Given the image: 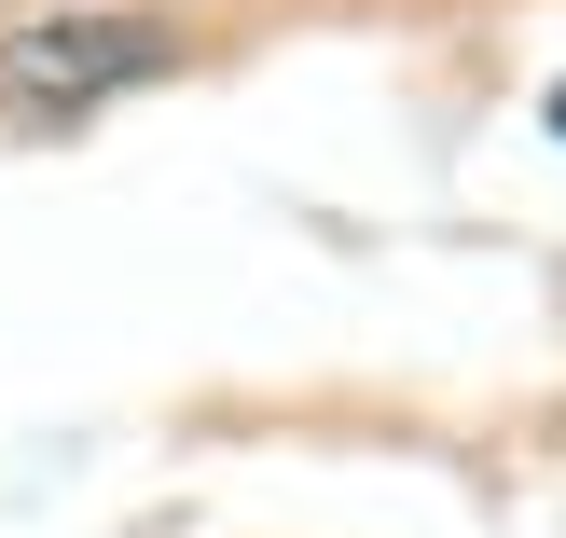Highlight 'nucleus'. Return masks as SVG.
Masks as SVG:
<instances>
[{
	"mask_svg": "<svg viewBox=\"0 0 566 538\" xmlns=\"http://www.w3.org/2000/svg\"><path fill=\"white\" fill-rule=\"evenodd\" d=\"M166 28L153 14H55V28H14L0 42V97L14 110H97V97H125V83H153L166 70Z\"/></svg>",
	"mask_w": 566,
	"mask_h": 538,
	"instance_id": "obj_1",
	"label": "nucleus"
},
{
	"mask_svg": "<svg viewBox=\"0 0 566 538\" xmlns=\"http://www.w3.org/2000/svg\"><path fill=\"white\" fill-rule=\"evenodd\" d=\"M553 138H566V83H553Z\"/></svg>",
	"mask_w": 566,
	"mask_h": 538,
	"instance_id": "obj_2",
	"label": "nucleus"
}]
</instances>
